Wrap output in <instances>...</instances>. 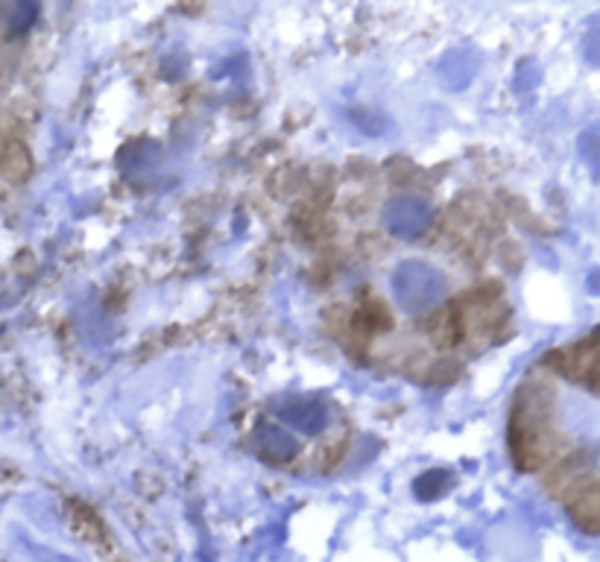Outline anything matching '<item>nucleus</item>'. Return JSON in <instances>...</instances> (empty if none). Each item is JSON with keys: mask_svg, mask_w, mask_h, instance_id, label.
Here are the masks:
<instances>
[{"mask_svg": "<svg viewBox=\"0 0 600 562\" xmlns=\"http://www.w3.org/2000/svg\"><path fill=\"white\" fill-rule=\"evenodd\" d=\"M434 217H437V211L431 202L413 197V194H401V197H393L384 208V229L396 241H419L431 232Z\"/></svg>", "mask_w": 600, "mask_h": 562, "instance_id": "obj_2", "label": "nucleus"}, {"mask_svg": "<svg viewBox=\"0 0 600 562\" xmlns=\"http://www.w3.org/2000/svg\"><path fill=\"white\" fill-rule=\"evenodd\" d=\"M36 18H39V3H33V0L18 3V6L12 9V18H9V33H12V36L27 33V30L36 24Z\"/></svg>", "mask_w": 600, "mask_h": 562, "instance_id": "obj_6", "label": "nucleus"}, {"mask_svg": "<svg viewBox=\"0 0 600 562\" xmlns=\"http://www.w3.org/2000/svg\"><path fill=\"white\" fill-rule=\"evenodd\" d=\"M252 440H255L258 454H261L264 460H270V463H290V460L299 454V442H296V437H293L287 428L276 425V422H261V425L255 428V434H252Z\"/></svg>", "mask_w": 600, "mask_h": 562, "instance_id": "obj_4", "label": "nucleus"}, {"mask_svg": "<svg viewBox=\"0 0 600 562\" xmlns=\"http://www.w3.org/2000/svg\"><path fill=\"white\" fill-rule=\"evenodd\" d=\"M451 483L448 478V472H442V469H431V472H425V475H419L416 483H413V492L422 498V501H431V498H437L445 492V486Z\"/></svg>", "mask_w": 600, "mask_h": 562, "instance_id": "obj_5", "label": "nucleus"}, {"mask_svg": "<svg viewBox=\"0 0 600 562\" xmlns=\"http://www.w3.org/2000/svg\"><path fill=\"white\" fill-rule=\"evenodd\" d=\"M390 290L396 305H401L407 314H428L437 311L445 305L448 299V281L440 270L428 261L410 258L401 261L399 267L393 270L390 279Z\"/></svg>", "mask_w": 600, "mask_h": 562, "instance_id": "obj_1", "label": "nucleus"}, {"mask_svg": "<svg viewBox=\"0 0 600 562\" xmlns=\"http://www.w3.org/2000/svg\"><path fill=\"white\" fill-rule=\"evenodd\" d=\"M273 413L279 416L281 422H287L293 431L305 434V437H317L328 428V419H331V410L328 402L320 396H290V399H281Z\"/></svg>", "mask_w": 600, "mask_h": 562, "instance_id": "obj_3", "label": "nucleus"}, {"mask_svg": "<svg viewBox=\"0 0 600 562\" xmlns=\"http://www.w3.org/2000/svg\"><path fill=\"white\" fill-rule=\"evenodd\" d=\"M355 325H369L366 331H384V328L393 325V320H390V314H387L378 302H369V305H363L358 311Z\"/></svg>", "mask_w": 600, "mask_h": 562, "instance_id": "obj_7", "label": "nucleus"}]
</instances>
